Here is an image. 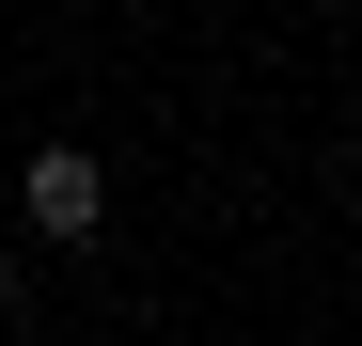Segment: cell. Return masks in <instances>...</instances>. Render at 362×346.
<instances>
[{
  "mask_svg": "<svg viewBox=\"0 0 362 346\" xmlns=\"http://www.w3.org/2000/svg\"><path fill=\"white\" fill-rule=\"evenodd\" d=\"M16 220L79 252L95 220H110V173H95V142H32V157H16Z\"/></svg>",
  "mask_w": 362,
  "mask_h": 346,
  "instance_id": "1",
  "label": "cell"
},
{
  "mask_svg": "<svg viewBox=\"0 0 362 346\" xmlns=\"http://www.w3.org/2000/svg\"><path fill=\"white\" fill-rule=\"evenodd\" d=\"M0 299H16V252H0Z\"/></svg>",
  "mask_w": 362,
  "mask_h": 346,
  "instance_id": "2",
  "label": "cell"
}]
</instances>
